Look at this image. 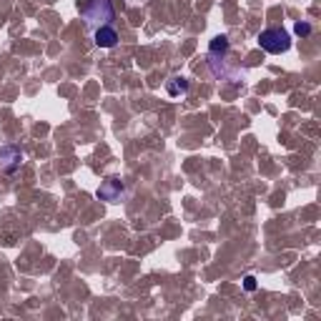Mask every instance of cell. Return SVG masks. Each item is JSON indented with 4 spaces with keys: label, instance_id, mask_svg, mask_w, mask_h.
<instances>
[{
    "label": "cell",
    "instance_id": "cell-1",
    "mask_svg": "<svg viewBox=\"0 0 321 321\" xmlns=\"http://www.w3.org/2000/svg\"><path fill=\"white\" fill-rule=\"evenodd\" d=\"M81 15L86 18L90 28H101V26H111L116 13H113L111 0H86L81 5Z\"/></svg>",
    "mask_w": 321,
    "mask_h": 321
},
{
    "label": "cell",
    "instance_id": "cell-2",
    "mask_svg": "<svg viewBox=\"0 0 321 321\" xmlns=\"http://www.w3.org/2000/svg\"><path fill=\"white\" fill-rule=\"evenodd\" d=\"M259 43H261V48L266 53L279 56V53H286L291 48V35L284 28H266L259 35Z\"/></svg>",
    "mask_w": 321,
    "mask_h": 321
},
{
    "label": "cell",
    "instance_id": "cell-3",
    "mask_svg": "<svg viewBox=\"0 0 321 321\" xmlns=\"http://www.w3.org/2000/svg\"><path fill=\"white\" fill-rule=\"evenodd\" d=\"M23 163V153L15 146H3L0 148V168L5 174H15Z\"/></svg>",
    "mask_w": 321,
    "mask_h": 321
},
{
    "label": "cell",
    "instance_id": "cell-4",
    "mask_svg": "<svg viewBox=\"0 0 321 321\" xmlns=\"http://www.w3.org/2000/svg\"><path fill=\"white\" fill-rule=\"evenodd\" d=\"M120 196H123V181H120V178H106V181L101 183V188H98V199H101V201L113 204Z\"/></svg>",
    "mask_w": 321,
    "mask_h": 321
},
{
    "label": "cell",
    "instance_id": "cell-5",
    "mask_svg": "<svg viewBox=\"0 0 321 321\" xmlns=\"http://www.w3.org/2000/svg\"><path fill=\"white\" fill-rule=\"evenodd\" d=\"M93 40H95L98 48H116L118 33H116V28H111V26H101V28L93 30Z\"/></svg>",
    "mask_w": 321,
    "mask_h": 321
},
{
    "label": "cell",
    "instance_id": "cell-6",
    "mask_svg": "<svg viewBox=\"0 0 321 321\" xmlns=\"http://www.w3.org/2000/svg\"><path fill=\"white\" fill-rule=\"evenodd\" d=\"M188 90V81L186 78H174V81H168V95H183Z\"/></svg>",
    "mask_w": 321,
    "mask_h": 321
},
{
    "label": "cell",
    "instance_id": "cell-7",
    "mask_svg": "<svg viewBox=\"0 0 321 321\" xmlns=\"http://www.w3.org/2000/svg\"><path fill=\"white\" fill-rule=\"evenodd\" d=\"M293 30H296V35H311V26L309 23H296Z\"/></svg>",
    "mask_w": 321,
    "mask_h": 321
},
{
    "label": "cell",
    "instance_id": "cell-8",
    "mask_svg": "<svg viewBox=\"0 0 321 321\" xmlns=\"http://www.w3.org/2000/svg\"><path fill=\"white\" fill-rule=\"evenodd\" d=\"M243 289H246V291H256V279H254V276H246V279H243Z\"/></svg>",
    "mask_w": 321,
    "mask_h": 321
}]
</instances>
